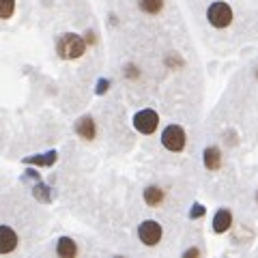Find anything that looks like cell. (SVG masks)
Here are the masks:
<instances>
[{
    "mask_svg": "<svg viewBox=\"0 0 258 258\" xmlns=\"http://www.w3.org/2000/svg\"><path fill=\"white\" fill-rule=\"evenodd\" d=\"M56 52H58V56L64 60H76L86 52V43H84L82 37L76 35V32H67V35H62L58 39Z\"/></svg>",
    "mask_w": 258,
    "mask_h": 258,
    "instance_id": "1",
    "label": "cell"
},
{
    "mask_svg": "<svg viewBox=\"0 0 258 258\" xmlns=\"http://www.w3.org/2000/svg\"><path fill=\"white\" fill-rule=\"evenodd\" d=\"M185 142H187V138H185L183 127H179V125H168L164 129V134H161V144H164V149L172 151V153H181L185 149Z\"/></svg>",
    "mask_w": 258,
    "mask_h": 258,
    "instance_id": "2",
    "label": "cell"
},
{
    "mask_svg": "<svg viewBox=\"0 0 258 258\" xmlns=\"http://www.w3.org/2000/svg\"><path fill=\"white\" fill-rule=\"evenodd\" d=\"M207 18H209L211 26L226 28V26H230V22H232V9L226 3H213L207 11Z\"/></svg>",
    "mask_w": 258,
    "mask_h": 258,
    "instance_id": "3",
    "label": "cell"
},
{
    "mask_svg": "<svg viewBox=\"0 0 258 258\" xmlns=\"http://www.w3.org/2000/svg\"><path fill=\"white\" fill-rule=\"evenodd\" d=\"M157 125H159V116L155 110H140L134 116V127L144 136H151L157 129Z\"/></svg>",
    "mask_w": 258,
    "mask_h": 258,
    "instance_id": "4",
    "label": "cell"
},
{
    "mask_svg": "<svg viewBox=\"0 0 258 258\" xmlns=\"http://www.w3.org/2000/svg\"><path fill=\"white\" fill-rule=\"evenodd\" d=\"M138 237L144 245H157L161 241V226L153 220L142 222L140 228H138Z\"/></svg>",
    "mask_w": 258,
    "mask_h": 258,
    "instance_id": "5",
    "label": "cell"
},
{
    "mask_svg": "<svg viewBox=\"0 0 258 258\" xmlns=\"http://www.w3.org/2000/svg\"><path fill=\"white\" fill-rule=\"evenodd\" d=\"M18 247V235L9 226H0V254H11Z\"/></svg>",
    "mask_w": 258,
    "mask_h": 258,
    "instance_id": "6",
    "label": "cell"
},
{
    "mask_svg": "<svg viewBox=\"0 0 258 258\" xmlns=\"http://www.w3.org/2000/svg\"><path fill=\"white\" fill-rule=\"evenodd\" d=\"M76 134L80 136V138L84 140H93L95 134H97V127H95V120L91 116H82L76 123Z\"/></svg>",
    "mask_w": 258,
    "mask_h": 258,
    "instance_id": "7",
    "label": "cell"
},
{
    "mask_svg": "<svg viewBox=\"0 0 258 258\" xmlns=\"http://www.w3.org/2000/svg\"><path fill=\"white\" fill-rule=\"evenodd\" d=\"M230 226H232V213L228 211V209H220L213 217V230L217 232V235H222V232H226Z\"/></svg>",
    "mask_w": 258,
    "mask_h": 258,
    "instance_id": "8",
    "label": "cell"
},
{
    "mask_svg": "<svg viewBox=\"0 0 258 258\" xmlns=\"http://www.w3.org/2000/svg\"><path fill=\"white\" fill-rule=\"evenodd\" d=\"M56 254H58L60 258H74V256L78 254L76 241L69 239V237H62V239L58 241V245H56Z\"/></svg>",
    "mask_w": 258,
    "mask_h": 258,
    "instance_id": "9",
    "label": "cell"
},
{
    "mask_svg": "<svg viewBox=\"0 0 258 258\" xmlns=\"http://www.w3.org/2000/svg\"><path fill=\"white\" fill-rule=\"evenodd\" d=\"M164 198H166V191L161 187H157V185L144 189V203H147L149 207H159L161 203H164Z\"/></svg>",
    "mask_w": 258,
    "mask_h": 258,
    "instance_id": "10",
    "label": "cell"
},
{
    "mask_svg": "<svg viewBox=\"0 0 258 258\" xmlns=\"http://www.w3.org/2000/svg\"><path fill=\"white\" fill-rule=\"evenodd\" d=\"M205 166H207V170H217L222 166V153L217 147H209L205 151Z\"/></svg>",
    "mask_w": 258,
    "mask_h": 258,
    "instance_id": "11",
    "label": "cell"
},
{
    "mask_svg": "<svg viewBox=\"0 0 258 258\" xmlns=\"http://www.w3.org/2000/svg\"><path fill=\"white\" fill-rule=\"evenodd\" d=\"M138 7L142 13H149V15H155L164 9V0H138Z\"/></svg>",
    "mask_w": 258,
    "mask_h": 258,
    "instance_id": "12",
    "label": "cell"
},
{
    "mask_svg": "<svg viewBox=\"0 0 258 258\" xmlns=\"http://www.w3.org/2000/svg\"><path fill=\"white\" fill-rule=\"evenodd\" d=\"M56 161V153H47V155H41V157H28L24 159V164H39V166H52Z\"/></svg>",
    "mask_w": 258,
    "mask_h": 258,
    "instance_id": "13",
    "label": "cell"
},
{
    "mask_svg": "<svg viewBox=\"0 0 258 258\" xmlns=\"http://www.w3.org/2000/svg\"><path fill=\"white\" fill-rule=\"evenodd\" d=\"M15 13V0H0V20H9Z\"/></svg>",
    "mask_w": 258,
    "mask_h": 258,
    "instance_id": "14",
    "label": "cell"
},
{
    "mask_svg": "<svg viewBox=\"0 0 258 258\" xmlns=\"http://www.w3.org/2000/svg\"><path fill=\"white\" fill-rule=\"evenodd\" d=\"M35 196H37L39 200H43V203H47V200H50V191H47V187H45V185H41V183H39L37 187H35Z\"/></svg>",
    "mask_w": 258,
    "mask_h": 258,
    "instance_id": "15",
    "label": "cell"
},
{
    "mask_svg": "<svg viewBox=\"0 0 258 258\" xmlns=\"http://www.w3.org/2000/svg\"><path fill=\"white\" fill-rule=\"evenodd\" d=\"M205 211H207V209L203 205H194V209L189 211V217H191V220H198V217L205 215Z\"/></svg>",
    "mask_w": 258,
    "mask_h": 258,
    "instance_id": "16",
    "label": "cell"
},
{
    "mask_svg": "<svg viewBox=\"0 0 258 258\" xmlns=\"http://www.w3.org/2000/svg\"><path fill=\"white\" fill-rule=\"evenodd\" d=\"M200 252H198V249H187V252H185V256H198Z\"/></svg>",
    "mask_w": 258,
    "mask_h": 258,
    "instance_id": "17",
    "label": "cell"
},
{
    "mask_svg": "<svg viewBox=\"0 0 258 258\" xmlns=\"http://www.w3.org/2000/svg\"><path fill=\"white\" fill-rule=\"evenodd\" d=\"M256 203H258V194H256Z\"/></svg>",
    "mask_w": 258,
    "mask_h": 258,
    "instance_id": "18",
    "label": "cell"
}]
</instances>
